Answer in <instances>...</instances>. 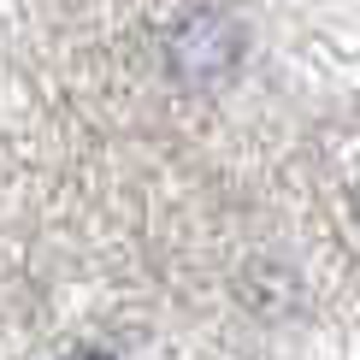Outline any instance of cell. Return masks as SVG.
I'll use <instances>...</instances> for the list:
<instances>
[{"label": "cell", "mask_w": 360, "mask_h": 360, "mask_svg": "<svg viewBox=\"0 0 360 360\" xmlns=\"http://www.w3.org/2000/svg\"><path fill=\"white\" fill-rule=\"evenodd\" d=\"M243 48H248L243 24H236L231 12H219V6H201V12H189V18L172 30L166 59H172V71L184 83H224L243 65Z\"/></svg>", "instance_id": "obj_1"}, {"label": "cell", "mask_w": 360, "mask_h": 360, "mask_svg": "<svg viewBox=\"0 0 360 360\" xmlns=\"http://www.w3.org/2000/svg\"><path fill=\"white\" fill-rule=\"evenodd\" d=\"M65 360H112V354H107V349H71Z\"/></svg>", "instance_id": "obj_2"}, {"label": "cell", "mask_w": 360, "mask_h": 360, "mask_svg": "<svg viewBox=\"0 0 360 360\" xmlns=\"http://www.w3.org/2000/svg\"><path fill=\"white\" fill-rule=\"evenodd\" d=\"M354 224H360V184H354Z\"/></svg>", "instance_id": "obj_3"}]
</instances>
